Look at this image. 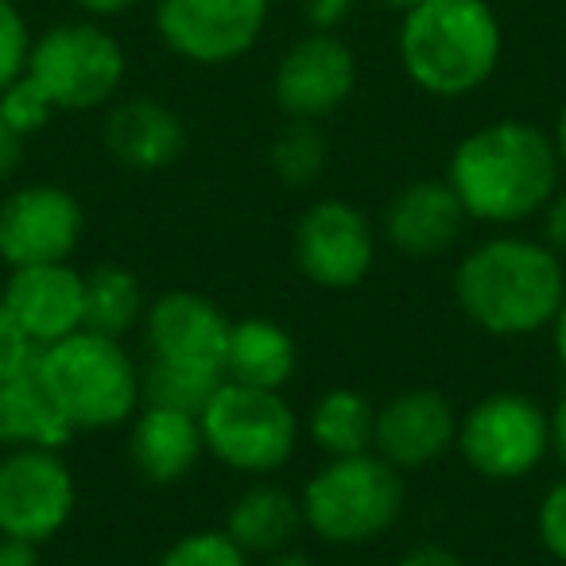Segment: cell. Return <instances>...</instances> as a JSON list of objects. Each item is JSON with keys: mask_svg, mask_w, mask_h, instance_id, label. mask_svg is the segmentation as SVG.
I'll list each match as a JSON object with an SVG mask.
<instances>
[{"mask_svg": "<svg viewBox=\"0 0 566 566\" xmlns=\"http://www.w3.org/2000/svg\"><path fill=\"white\" fill-rule=\"evenodd\" d=\"M229 326L233 318H226V311L213 300L187 292V287H171L144 311V354H148V365L226 380Z\"/></svg>", "mask_w": 566, "mask_h": 566, "instance_id": "obj_11", "label": "cell"}, {"mask_svg": "<svg viewBox=\"0 0 566 566\" xmlns=\"http://www.w3.org/2000/svg\"><path fill=\"white\" fill-rule=\"evenodd\" d=\"M326 159H331V144H326L318 120H287L280 133L272 136L268 148V167L283 187H311L323 179Z\"/></svg>", "mask_w": 566, "mask_h": 566, "instance_id": "obj_25", "label": "cell"}, {"mask_svg": "<svg viewBox=\"0 0 566 566\" xmlns=\"http://www.w3.org/2000/svg\"><path fill=\"white\" fill-rule=\"evenodd\" d=\"M295 369H300V349H295V338L275 318L249 315L229 326L226 380L283 392V385L295 377Z\"/></svg>", "mask_w": 566, "mask_h": 566, "instance_id": "obj_20", "label": "cell"}, {"mask_svg": "<svg viewBox=\"0 0 566 566\" xmlns=\"http://www.w3.org/2000/svg\"><path fill=\"white\" fill-rule=\"evenodd\" d=\"M547 427H551V454H555V462L566 470V388L547 408Z\"/></svg>", "mask_w": 566, "mask_h": 566, "instance_id": "obj_35", "label": "cell"}, {"mask_svg": "<svg viewBox=\"0 0 566 566\" xmlns=\"http://www.w3.org/2000/svg\"><path fill=\"white\" fill-rule=\"evenodd\" d=\"M32 28H28L24 12L17 9V0H0V94L28 71V55H32Z\"/></svg>", "mask_w": 566, "mask_h": 566, "instance_id": "obj_28", "label": "cell"}, {"mask_svg": "<svg viewBox=\"0 0 566 566\" xmlns=\"http://www.w3.org/2000/svg\"><path fill=\"white\" fill-rule=\"evenodd\" d=\"M396 566H465V563L450 547H439V543H419V547H411L408 555L396 558Z\"/></svg>", "mask_w": 566, "mask_h": 566, "instance_id": "obj_34", "label": "cell"}, {"mask_svg": "<svg viewBox=\"0 0 566 566\" xmlns=\"http://www.w3.org/2000/svg\"><path fill=\"white\" fill-rule=\"evenodd\" d=\"M74 427L63 419L48 388L35 377V365L0 385V447L4 450H63Z\"/></svg>", "mask_w": 566, "mask_h": 566, "instance_id": "obj_21", "label": "cell"}, {"mask_svg": "<svg viewBox=\"0 0 566 566\" xmlns=\"http://www.w3.org/2000/svg\"><path fill=\"white\" fill-rule=\"evenodd\" d=\"M408 501V485L396 465L377 450L349 458H331L303 485V527L331 547H365L392 532Z\"/></svg>", "mask_w": 566, "mask_h": 566, "instance_id": "obj_5", "label": "cell"}, {"mask_svg": "<svg viewBox=\"0 0 566 566\" xmlns=\"http://www.w3.org/2000/svg\"><path fill=\"white\" fill-rule=\"evenodd\" d=\"M24 164V136L0 117V182H9Z\"/></svg>", "mask_w": 566, "mask_h": 566, "instance_id": "obj_33", "label": "cell"}, {"mask_svg": "<svg viewBox=\"0 0 566 566\" xmlns=\"http://www.w3.org/2000/svg\"><path fill=\"white\" fill-rule=\"evenodd\" d=\"M458 411L434 388H408L377 408L373 450L396 470H423L454 450Z\"/></svg>", "mask_w": 566, "mask_h": 566, "instance_id": "obj_16", "label": "cell"}, {"mask_svg": "<svg viewBox=\"0 0 566 566\" xmlns=\"http://www.w3.org/2000/svg\"><path fill=\"white\" fill-rule=\"evenodd\" d=\"M357 0H300V12L311 32H338L354 17Z\"/></svg>", "mask_w": 566, "mask_h": 566, "instance_id": "obj_31", "label": "cell"}, {"mask_svg": "<svg viewBox=\"0 0 566 566\" xmlns=\"http://www.w3.org/2000/svg\"><path fill=\"white\" fill-rule=\"evenodd\" d=\"M86 17L94 20H113V17H125V12H133L140 0H74Z\"/></svg>", "mask_w": 566, "mask_h": 566, "instance_id": "obj_37", "label": "cell"}, {"mask_svg": "<svg viewBox=\"0 0 566 566\" xmlns=\"http://www.w3.org/2000/svg\"><path fill=\"white\" fill-rule=\"evenodd\" d=\"M551 140H555V151H558V159H563V171H566V102L555 117V133H551Z\"/></svg>", "mask_w": 566, "mask_h": 566, "instance_id": "obj_40", "label": "cell"}, {"mask_svg": "<svg viewBox=\"0 0 566 566\" xmlns=\"http://www.w3.org/2000/svg\"><path fill=\"white\" fill-rule=\"evenodd\" d=\"M260 566H315V558H307L295 547H283V551H275V555H264Z\"/></svg>", "mask_w": 566, "mask_h": 566, "instance_id": "obj_39", "label": "cell"}, {"mask_svg": "<svg viewBox=\"0 0 566 566\" xmlns=\"http://www.w3.org/2000/svg\"><path fill=\"white\" fill-rule=\"evenodd\" d=\"M198 423H202L206 454L249 478L283 470L295 458L303 431L283 392L237 385V380H221L218 392L198 411Z\"/></svg>", "mask_w": 566, "mask_h": 566, "instance_id": "obj_6", "label": "cell"}, {"mask_svg": "<svg viewBox=\"0 0 566 566\" xmlns=\"http://www.w3.org/2000/svg\"><path fill=\"white\" fill-rule=\"evenodd\" d=\"M35 377L48 388L63 419L78 431H113L140 411V365L128 357L120 338L78 331L43 346Z\"/></svg>", "mask_w": 566, "mask_h": 566, "instance_id": "obj_4", "label": "cell"}, {"mask_svg": "<svg viewBox=\"0 0 566 566\" xmlns=\"http://www.w3.org/2000/svg\"><path fill=\"white\" fill-rule=\"evenodd\" d=\"M272 0H156L151 24L175 59L190 66H226L260 43Z\"/></svg>", "mask_w": 566, "mask_h": 566, "instance_id": "obj_9", "label": "cell"}, {"mask_svg": "<svg viewBox=\"0 0 566 566\" xmlns=\"http://www.w3.org/2000/svg\"><path fill=\"white\" fill-rule=\"evenodd\" d=\"M144 300L140 275L120 264H97L86 272V326L82 331L105 334V338H125L144 323Z\"/></svg>", "mask_w": 566, "mask_h": 566, "instance_id": "obj_24", "label": "cell"}, {"mask_svg": "<svg viewBox=\"0 0 566 566\" xmlns=\"http://www.w3.org/2000/svg\"><path fill=\"white\" fill-rule=\"evenodd\" d=\"M82 233L86 210L59 182H28L0 198V260L9 268L71 260Z\"/></svg>", "mask_w": 566, "mask_h": 566, "instance_id": "obj_13", "label": "cell"}, {"mask_svg": "<svg viewBox=\"0 0 566 566\" xmlns=\"http://www.w3.org/2000/svg\"><path fill=\"white\" fill-rule=\"evenodd\" d=\"M202 423H198L195 411L144 403L133 416L128 458H133L136 473L144 481H151V485H179L202 462Z\"/></svg>", "mask_w": 566, "mask_h": 566, "instance_id": "obj_19", "label": "cell"}, {"mask_svg": "<svg viewBox=\"0 0 566 566\" xmlns=\"http://www.w3.org/2000/svg\"><path fill=\"white\" fill-rule=\"evenodd\" d=\"M28 78L63 113H90L113 105L125 86L128 55L102 20H59L35 35Z\"/></svg>", "mask_w": 566, "mask_h": 566, "instance_id": "obj_7", "label": "cell"}, {"mask_svg": "<svg viewBox=\"0 0 566 566\" xmlns=\"http://www.w3.org/2000/svg\"><path fill=\"white\" fill-rule=\"evenodd\" d=\"M55 105H51V97L43 94L40 86H35L28 74H20L17 82H12L4 94H0V117L9 120L12 128H17L20 136H35L40 128L51 125V117H55Z\"/></svg>", "mask_w": 566, "mask_h": 566, "instance_id": "obj_27", "label": "cell"}, {"mask_svg": "<svg viewBox=\"0 0 566 566\" xmlns=\"http://www.w3.org/2000/svg\"><path fill=\"white\" fill-rule=\"evenodd\" d=\"M303 431L326 458L365 454V450H373L377 408L354 388H331V392H323L311 403Z\"/></svg>", "mask_w": 566, "mask_h": 566, "instance_id": "obj_23", "label": "cell"}, {"mask_svg": "<svg viewBox=\"0 0 566 566\" xmlns=\"http://www.w3.org/2000/svg\"><path fill=\"white\" fill-rule=\"evenodd\" d=\"M551 342H555V357L566 373V300H563V307H558L555 323H551Z\"/></svg>", "mask_w": 566, "mask_h": 566, "instance_id": "obj_38", "label": "cell"}, {"mask_svg": "<svg viewBox=\"0 0 566 566\" xmlns=\"http://www.w3.org/2000/svg\"><path fill=\"white\" fill-rule=\"evenodd\" d=\"M396 55L411 86L454 102L496 74L504 28L489 0H419L400 17Z\"/></svg>", "mask_w": 566, "mask_h": 566, "instance_id": "obj_3", "label": "cell"}, {"mask_svg": "<svg viewBox=\"0 0 566 566\" xmlns=\"http://www.w3.org/2000/svg\"><path fill=\"white\" fill-rule=\"evenodd\" d=\"M226 532L241 543L249 555H275L292 547V539L303 532V509L292 489L275 481H252L233 504H229Z\"/></svg>", "mask_w": 566, "mask_h": 566, "instance_id": "obj_22", "label": "cell"}, {"mask_svg": "<svg viewBox=\"0 0 566 566\" xmlns=\"http://www.w3.org/2000/svg\"><path fill=\"white\" fill-rule=\"evenodd\" d=\"M465 221L470 213L447 179H416L396 190L385 206L388 244L411 260H431L450 252L465 233Z\"/></svg>", "mask_w": 566, "mask_h": 566, "instance_id": "obj_17", "label": "cell"}, {"mask_svg": "<svg viewBox=\"0 0 566 566\" xmlns=\"http://www.w3.org/2000/svg\"><path fill=\"white\" fill-rule=\"evenodd\" d=\"M295 268L315 287L349 292L377 264V233L373 221L346 198H318L295 221L292 237Z\"/></svg>", "mask_w": 566, "mask_h": 566, "instance_id": "obj_12", "label": "cell"}, {"mask_svg": "<svg viewBox=\"0 0 566 566\" xmlns=\"http://www.w3.org/2000/svg\"><path fill=\"white\" fill-rule=\"evenodd\" d=\"M566 300V260L547 241L496 233L473 244L454 268V303L493 338L551 331Z\"/></svg>", "mask_w": 566, "mask_h": 566, "instance_id": "obj_2", "label": "cell"}, {"mask_svg": "<svg viewBox=\"0 0 566 566\" xmlns=\"http://www.w3.org/2000/svg\"><path fill=\"white\" fill-rule=\"evenodd\" d=\"M156 566H252V555L226 527H202V532L179 535Z\"/></svg>", "mask_w": 566, "mask_h": 566, "instance_id": "obj_26", "label": "cell"}, {"mask_svg": "<svg viewBox=\"0 0 566 566\" xmlns=\"http://www.w3.org/2000/svg\"><path fill=\"white\" fill-rule=\"evenodd\" d=\"M105 151L125 171H167L187 151V125L159 97H120L109 105L102 125Z\"/></svg>", "mask_w": 566, "mask_h": 566, "instance_id": "obj_18", "label": "cell"}, {"mask_svg": "<svg viewBox=\"0 0 566 566\" xmlns=\"http://www.w3.org/2000/svg\"><path fill=\"white\" fill-rule=\"evenodd\" d=\"M535 532H539L543 551L566 566V478H558L543 493L539 509H535Z\"/></svg>", "mask_w": 566, "mask_h": 566, "instance_id": "obj_29", "label": "cell"}, {"mask_svg": "<svg viewBox=\"0 0 566 566\" xmlns=\"http://www.w3.org/2000/svg\"><path fill=\"white\" fill-rule=\"evenodd\" d=\"M539 218H543V241L566 260V187L555 190V198H551Z\"/></svg>", "mask_w": 566, "mask_h": 566, "instance_id": "obj_32", "label": "cell"}, {"mask_svg": "<svg viewBox=\"0 0 566 566\" xmlns=\"http://www.w3.org/2000/svg\"><path fill=\"white\" fill-rule=\"evenodd\" d=\"M0 303L9 307L35 349L55 346L86 326V272L71 268L66 260L9 268Z\"/></svg>", "mask_w": 566, "mask_h": 566, "instance_id": "obj_15", "label": "cell"}, {"mask_svg": "<svg viewBox=\"0 0 566 566\" xmlns=\"http://www.w3.org/2000/svg\"><path fill=\"white\" fill-rule=\"evenodd\" d=\"M35 357H40V349H35L32 338L17 326V318L9 315V307L0 303V385L32 369Z\"/></svg>", "mask_w": 566, "mask_h": 566, "instance_id": "obj_30", "label": "cell"}, {"mask_svg": "<svg viewBox=\"0 0 566 566\" xmlns=\"http://www.w3.org/2000/svg\"><path fill=\"white\" fill-rule=\"evenodd\" d=\"M447 182L462 198L470 221L524 226L539 218L563 187V159L551 133L532 120H489L454 144Z\"/></svg>", "mask_w": 566, "mask_h": 566, "instance_id": "obj_1", "label": "cell"}, {"mask_svg": "<svg viewBox=\"0 0 566 566\" xmlns=\"http://www.w3.org/2000/svg\"><path fill=\"white\" fill-rule=\"evenodd\" d=\"M357 59L338 32H307L272 71V102L292 120H326L354 97Z\"/></svg>", "mask_w": 566, "mask_h": 566, "instance_id": "obj_14", "label": "cell"}, {"mask_svg": "<svg viewBox=\"0 0 566 566\" xmlns=\"http://www.w3.org/2000/svg\"><path fill=\"white\" fill-rule=\"evenodd\" d=\"M0 566H43L40 547H35V543L0 535Z\"/></svg>", "mask_w": 566, "mask_h": 566, "instance_id": "obj_36", "label": "cell"}, {"mask_svg": "<svg viewBox=\"0 0 566 566\" xmlns=\"http://www.w3.org/2000/svg\"><path fill=\"white\" fill-rule=\"evenodd\" d=\"M78 485L59 450H4L0 458V535L48 543L71 524Z\"/></svg>", "mask_w": 566, "mask_h": 566, "instance_id": "obj_10", "label": "cell"}, {"mask_svg": "<svg viewBox=\"0 0 566 566\" xmlns=\"http://www.w3.org/2000/svg\"><path fill=\"white\" fill-rule=\"evenodd\" d=\"M377 4H380V9H388V12H400V17H403V12H408V9H416L419 0H377Z\"/></svg>", "mask_w": 566, "mask_h": 566, "instance_id": "obj_41", "label": "cell"}, {"mask_svg": "<svg viewBox=\"0 0 566 566\" xmlns=\"http://www.w3.org/2000/svg\"><path fill=\"white\" fill-rule=\"evenodd\" d=\"M454 450L478 478L524 481L551 454L547 408L524 392H489L458 416Z\"/></svg>", "mask_w": 566, "mask_h": 566, "instance_id": "obj_8", "label": "cell"}]
</instances>
